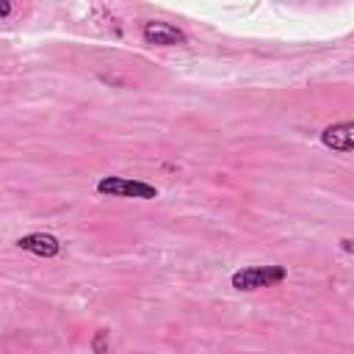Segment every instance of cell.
Here are the masks:
<instances>
[{"label":"cell","mask_w":354,"mask_h":354,"mask_svg":"<svg viewBox=\"0 0 354 354\" xmlns=\"http://www.w3.org/2000/svg\"><path fill=\"white\" fill-rule=\"evenodd\" d=\"M97 194L102 196H119V199H155L158 188L144 183V180H133V177H116L108 174L97 183Z\"/></svg>","instance_id":"6da1fadb"},{"label":"cell","mask_w":354,"mask_h":354,"mask_svg":"<svg viewBox=\"0 0 354 354\" xmlns=\"http://www.w3.org/2000/svg\"><path fill=\"white\" fill-rule=\"evenodd\" d=\"M288 277L285 266H243L232 274V288L235 290H260L282 282Z\"/></svg>","instance_id":"7a4b0ae2"},{"label":"cell","mask_w":354,"mask_h":354,"mask_svg":"<svg viewBox=\"0 0 354 354\" xmlns=\"http://www.w3.org/2000/svg\"><path fill=\"white\" fill-rule=\"evenodd\" d=\"M141 36H144L147 44H155V47H174V44H185V41H188V36H185L177 25H171V22H160V19H149V22H144Z\"/></svg>","instance_id":"3957f363"},{"label":"cell","mask_w":354,"mask_h":354,"mask_svg":"<svg viewBox=\"0 0 354 354\" xmlns=\"http://www.w3.org/2000/svg\"><path fill=\"white\" fill-rule=\"evenodd\" d=\"M321 144L335 149V152L348 155L354 149V122H337V124L324 127L321 130Z\"/></svg>","instance_id":"277c9868"},{"label":"cell","mask_w":354,"mask_h":354,"mask_svg":"<svg viewBox=\"0 0 354 354\" xmlns=\"http://www.w3.org/2000/svg\"><path fill=\"white\" fill-rule=\"evenodd\" d=\"M17 246H19L22 252L36 254V257H55V254L61 252L58 238L50 235V232H28V235H22V238L17 241Z\"/></svg>","instance_id":"5b68a950"},{"label":"cell","mask_w":354,"mask_h":354,"mask_svg":"<svg viewBox=\"0 0 354 354\" xmlns=\"http://www.w3.org/2000/svg\"><path fill=\"white\" fill-rule=\"evenodd\" d=\"M105 335H108L105 329H100V332H97V340H94V348H97V354H105Z\"/></svg>","instance_id":"8992f818"},{"label":"cell","mask_w":354,"mask_h":354,"mask_svg":"<svg viewBox=\"0 0 354 354\" xmlns=\"http://www.w3.org/2000/svg\"><path fill=\"white\" fill-rule=\"evenodd\" d=\"M11 14V3L8 0H0V17H8Z\"/></svg>","instance_id":"52a82bcc"},{"label":"cell","mask_w":354,"mask_h":354,"mask_svg":"<svg viewBox=\"0 0 354 354\" xmlns=\"http://www.w3.org/2000/svg\"><path fill=\"white\" fill-rule=\"evenodd\" d=\"M340 246H343V252H351V241H348V238H343Z\"/></svg>","instance_id":"ba28073f"}]
</instances>
